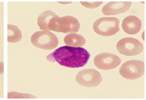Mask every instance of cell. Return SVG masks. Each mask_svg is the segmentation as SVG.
I'll use <instances>...</instances> for the list:
<instances>
[{"label":"cell","mask_w":146,"mask_h":100,"mask_svg":"<svg viewBox=\"0 0 146 100\" xmlns=\"http://www.w3.org/2000/svg\"><path fill=\"white\" fill-rule=\"evenodd\" d=\"M4 73V63L0 62V74H2Z\"/></svg>","instance_id":"11"},{"label":"cell","mask_w":146,"mask_h":100,"mask_svg":"<svg viewBox=\"0 0 146 100\" xmlns=\"http://www.w3.org/2000/svg\"><path fill=\"white\" fill-rule=\"evenodd\" d=\"M119 20L115 17H103L94 23L93 28L98 34L110 36L115 34L119 30Z\"/></svg>","instance_id":"2"},{"label":"cell","mask_w":146,"mask_h":100,"mask_svg":"<svg viewBox=\"0 0 146 100\" xmlns=\"http://www.w3.org/2000/svg\"><path fill=\"white\" fill-rule=\"evenodd\" d=\"M131 5V2H110L103 7L102 11L105 15H115L126 12Z\"/></svg>","instance_id":"7"},{"label":"cell","mask_w":146,"mask_h":100,"mask_svg":"<svg viewBox=\"0 0 146 100\" xmlns=\"http://www.w3.org/2000/svg\"><path fill=\"white\" fill-rule=\"evenodd\" d=\"M121 62L120 58L116 55L108 52L97 55L94 59V65L98 68L103 70L115 68Z\"/></svg>","instance_id":"5"},{"label":"cell","mask_w":146,"mask_h":100,"mask_svg":"<svg viewBox=\"0 0 146 100\" xmlns=\"http://www.w3.org/2000/svg\"><path fill=\"white\" fill-rule=\"evenodd\" d=\"M116 47L119 53L127 56L138 55L143 51V47L138 40L131 37L120 39L117 43Z\"/></svg>","instance_id":"4"},{"label":"cell","mask_w":146,"mask_h":100,"mask_svg":"<svg viewBox=\"0 0 146 100\" xmlns=\"http://www.w3.org/2000/svg\"><path fill=\"white\" fill-rule=\"evenodd\" d=\"M102 80L100 73L93 69H88L82 71L81 73L80 82L83 86L93 87L98 86Z\"/></svg>","instance_id":"6"},{"label":"cell","mask_w":146,"mask_h":100,"mask_svg":"<svg viewBox=\"0 0 146 100\" xmlns=\"http://www.w3.org/2000/svg\"><path fill=\"white\" fill-rule=\"evenodd\" d=\"M144 63L140 60H132L127 61L120 67L119 73L124 78L134 80L143 76L145 72Z\"/></svg>","instance_id":"3"},{"label":"cell","mask_w":146,"mask_h":100,"mask_svg":"<svg viewBox=\"0 0 146 100\" xmlns=\"http://www.w3.org/2000/svg\"><path fill=\"white\" fill-rule=\"evenodd\" d=\"M90 57L89 53L83 47L66 45L55 49L46 58L48 61L56 62L62 66L73 68L84 66Z\"/></svg>","instance_id":"1"},{"label":"cell","mask_w":146,"mask_h":100,"mask_svg":"<svg viewBox=\"0 0 146 100\" xmlns=\"http://www.w3.org/2000/svg\"><path fill=\"white\" fill-rule=\"evenodd\" d=\"M102 2H85L83 3V5L86 7L90 9H93L98 7Z\"/></svg>","instance_id":"10"},{"label":"cell","mask_w":146,"mask_h":100,"mask_svg":"<svg viewBox=\"0 0 146 100\" xmlns=\"http://www.w3.org/2000/svg\"><path fill=\"white\" fill-rule=\"evenodd\" d=\"M7 41L15 43L19 41L22 35L21 31L16 26L10 24L7 25Z\"/></svg>","instance_id":"9"},{"label":"cell","mask_w":146,"mask_h":100,"mask_svg":"<svg viewBox=\"0 0 146 100\" xmlns=\"http://www.w3.org/2000/svg\"><path fill=\"white\" fill-rule=\"evenodd\" d=\"M142 26L141 20L135 16L130 15L123 20L121 26L124 31L129 34H135L140 30Z\"/></svg>","instance_id":"8"}]
</instances>
